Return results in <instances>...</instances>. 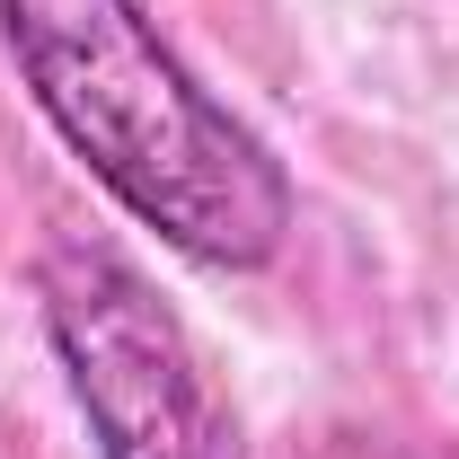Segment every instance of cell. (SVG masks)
Listing matches in <instances>:
<instances>
[{
    "label": "cell",
    "mask_w": 459,
    "mask_h": 459,
    "mask_svg": "<svg viewBox=\"0 0 459 459\" xmlns=\"http://www.w3.org/2000/svg\"><path fill=\"white\" fill-rule=\"evenodd\" d=\"M0 36L54 133L142 230L221 274L283 256V160L169 54L142 0H0Z\"/></svg>",
    "instance_id": "obj_1"
},
{
    "label": "cell",
    "mask_w": 459,
    "mask_h": 459,
    "mask_svg": "<svg viewBox=\"0 0 459 459\" xmlns=\"http://www.w3.org/2000/svg\"><path fill=\"white\" fill-rule=\"evenodd\" d=\"M45 336L107 459H238L195 344L115 247L62 238L36 274Z\"/></svg>",
    "instance_id": "obj_2"
},
{
    "label": "cell",
    "mask_w": 459,
    "mask_h": 459,
    "mask_svg": "<svg viewBox=\"0 0 459 459\" xmlns=\"http://www.w3.org/2000/svg\"><path fill=\"white\" fill-rule=\"evenodd\" d=\"M309 459H459L451 442H406V433H327Z\"/></svg>",
    "instance_id": "obj_3"
}]
</instances>
